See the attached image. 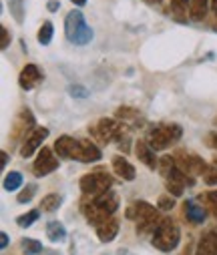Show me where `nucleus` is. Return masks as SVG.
<instances>
[{
    "label": "nucleus",
    "instance_id": "21",
    "mask_svg": "<svg viewBox=\"0 0 217 255\" xmlns=\"http://www.w3.org/2000/svg\"><path fill=\"white\" fill-rule=\"evenodd\" d=\"M46 237H48L52 243H60V241H64V237H66V229H64V225L58 223V221H48V223H46Z\"/></svg>",
    "mask_w": 217,
    "mask_h": 255
},
{
    "label": "nucleus",
    "instance_id": "3",
    "mask_svg": "<svg viewBox=\"0 0 217 255\" xmlns=\"http://www.w3.org/2000/svg\"><path fill=\"white\" fill-rule=\"evenodd\" d=\"M181 239V231L179 225L173 219H161L159 227L153 231V247H157L159 251H173L179 245Z\"/></svg>",
    "mask_w": 217,
    "mask_h": 255
},
{
    "label": "nucleus",
    "instance_id": "19",
    "mask_svg": "<svg viewBox=\"0 0 217 255\" xmlns=\"http://www.w3.org/2000/svg\"><path fill=\"white\" fill-rule=\"evenodd\" d=\"M195 255H217V231H209L197 245Z\"/></svg>",
    "mask_w": 217,
    "mask_h": 255
},
{
    "label": "nucleus",
    "instance_id": "11",
    "mask_svg": "<svg viewBox=\"0 0 217 255\" xmlns=\"http://www.w3.org/2000/svg\"><path fill=\"white\" fill-rule=\"evenodd\" d=\"M153 213H157V209L151 205V203H147V201H133L127 209H125V217L127 219H133V221H143V219H147V217H151Z\"/></svg>",
    "mask_w": 217,
    "mask_h": 255
},
{
    "label": "nucleus",
    "instance_id": "15",
    "mask_svg": "<svg viewBox=\"0 0 217 255\" xmlns=\"http://www.w3.org/2000/svg\"><path fill=\"white\" fill-rule=\"evenodd\" d=\"M77 145L79 141H75L68 135H62L56 139L54 143V153L60 157V159H75V151H77Z\"/></svg>",
    "mask_w": 217,
    "mask_h": 255
},
{
    "label": "nucleus",
    "instance_id": "4",
    "mask_svg": "<svg viewBox=\"0 0 217 255\" xmlns=\"http://www.w3.org/2000/svg\"><path fill=\"white\" fill-rule=\"evenodd\" d=\"M181 127L179 125H157V127H151L147 131V141L155 151H163L167 149L173 141H177L181 137Z\"/></svg>",
    "mask_w": 217,
    "mask_h": 255
},
{
    "label": "nucleus",
    "instance_id": "36",
    "mask_svg": "<svg viewBox=\"0 0 217 255\" xmlns=\"http://www.w3.org/2000/svg\"><path fill=\"white\" fill-rule=\"evenodd\" d=\"M207 145L217 151V133H209V135H207Z\"/></svg>",
    "mask_w": 217,
    "mask_h": 255
},
{
    "label": "nucleus",
    "instance_id": "43",
    "mask_svg": "<svg viewBox=\"0 0 217 255\" xmlns=\"http://www.w3.org/2000/svg\"><path fill=\"white\" fill-rule=\"evenodd\" d=\"M145 2H147V4H159L161 0H145Z\"/></svg>",
    "mask_w": 217,
    "mask_h": 255
},
{
    "label": "nucleus",
    "instance_id": "20",
    "mask_svg": "<svg viewBox=\"0 0 217 255\" xmlns=\"http://www.w3.org/2000/svg\"><path fill=\"white\" fill-rule=\"evenodd\" d=\"M209 6H211V0H191V8H189V16L193 18V20H203L205 18V14H207V10H209Z\"/></svg>",
    "mask_w": 217,
    "mask_h": 255
},
{
    "label": "nucleus",
    "instance_id": "45",
    "mask_svg": "<svg viewBox=\"0 0 217 255\" xmlns=\"http://www.w3.org/2000/svg\"><path fill=\"white\" fill-rule=\"evenodd\" d=\"M215 125H217V119H215Z\"/></svg>",
    "mask_w": 217,
    "mask_h": 255
},
{
    "label": "nucleus",
    "instance_id": "39",
    "mask_svg": "<svg viewBox=\"0 0 217 255\" xmlns=\"http://www.w3.org/2000/svg\"><path fill=\"white\" fill-rule=\"evenodd\" d=\"M72 2H75L77 6H85V4H87V0H72Z\"/></svg>",
    "mask_w": 217,
    "mask_h": 255
},
{
    "label": "nucleus",
    "instance_id": "44",
    "mask_svg": "<svg viewBox=\"0 0 217 255\" xmlns=\"http://www.w3.org/2000/svg\"><path fill=\"white\" fill-rule=\"evenodd\" d=\"M46 255H52V253H46Z\"/></svg>",
    "mask_w": 217,
    "mask_h": 255
},
{
    "label": "nucleus",
    "instance_id": "1",
    "mask_svg": "<svg viewBox=\"0 0 217 255\" xmlns=\"http://www.w3.org/2000/svg\"><path fill=\"white\" fill-rule=\"evenodd\" d=\"M117 207H119V195L115 193V191L109 189V191H105V193L97 195L91 203H87L83 207V211H85L87 221L91 225L99 227L101 223H105L107 219L113 217V213L117 211Z\"/></svg>",
    "mask_w": 217,
    "mask_h": 255
},
{
    "label": "nucleus",
    "instance_id": "30",
    "mask_svg": "<svg viewBox=\"0 0 217 255\" xmlns=\"http://www.w3.org/2000/svg\"><path fill=\"white\" fill-rule=\"evenodd\" d=\"M22 247L26 251V255H38L42 251V245L36 241V239H24L22 241Z\"/></svg>",
    "mask_w": 217,
    "mask_h": 255
},
{
    "label": "nucleus",
    "instance_id": "16",
    "mask_svg": "<svg viewBox=\"0 0 217 255\" xmlns=\"http://www.w3.org/2000/svg\"><path fill=\"white\" fill-rule=\"evenodd\" d=\"M117 233H119V219H115V217L107 219L105 223H101L97 227V235L103 243H111L117 237Z\"/></svg>",
    "mask_w": 217,
    "mask_h": 255
},
{
    "label": "nucleus",
    "instance_id": "26",
    "mask_svg": "<svg viewBox=\"0 0 217 255\" xmlns=\"http://www.w3.org/2000/svg\"><path fill=\"white\" fill-rule=\"evenodd\" d=\"M8 4H10V14L14 16V20L18 24H22V20H24V0H8Z\"/></svg>",
    "mask_w": 217,
    "mask_h": 255
},
{
    "label": "nucleus",
    "instance_id": "8",
    "mask_svg": "<svg viewBox=\"0 0 217 255\" xmlns=\"http://www.w3.org/2000/svg\"><path fill=\"white\" fill-rule=\"evenodd\" d=\"M34 131V117L28 109H22L20 115L14 119V125L10 127V141L14 143H24L26 141V135Z\"/></svg>",
    "mask_w": 217,
    "mask_h": 255
},
{
    "label": "nucleus",
    "instance_id": "5",
    "mask_svg": "<svg viewBox=\"0 0 217 255\" xmlns=\"http://www.w3.org/2000/svg\"><path fill=\"white\" fill-rule=\"evenodd\" d=\"M91 133L101 143H121L127 137L125 135V125L115 121V119H101L91 129Z\"/></svg>",
    "mask_w": 217,
    "mask_h": 255
},
{
    "label": "nucleus",
    "instance_id": "12",
    "mask_svg": "<svg viewBox=\"0 0 217 255\" xmlns=\"http://www.w3.org/2000/svg\"><path fill=\"white\" fill-rule=\"evenodd\" d=\"M135 153H137L139 161H141L145 167H147V169H159V159L155 157V149H153L147 141H137Z\"/></svg>",
    "mask_w": 217,
    "mask_h": 255
},
{
    "label": "nucleus",
    "instance_id": "2",
    "mask_svg": "<svg viewBox=\"0 0 217 255\" xmlns=\"http://www.w3.org/2000/svg\"><path fill=\"white\" fill-rule=\"evenodd\" d=\"M64 34H66V38L70 42H75L79 46L89 44L93 40V30L85 22L83 12H79V10H70L66 14V18H64Z\"/></svg>",
    "mask_w": 217,
    "mask_h": 255
},
{
    "label": "nucleus",
    "instance_id": "7",
    "mask_svg": "<svg viewBox=\"0 0 217 255\" xmlns=\"http://www.w3.org/2000/svg\"><path fill=\"white\" fill-rule=\"evenodd\" d=\"M173 157H175L177 169L183 171L185 175H205V171H207V167H209V165H205V161H203L199 155L189 153V151H183V149L177 151Z\"/></svg>",
    "mask_w": 217,
    "mask_h": 255
},
{
    "label": "nucleus",
    "instance_id": "18",
    "mask_svg": "<svg viewBox=\"0 0 217 255\" xmlns=\"http://www.w3.org/2000/svg\"><path fill=\"white\" fill-rule=\"evenodd\" d=\"M183 207H185V217H187L191 223L199 225V223L205 221V217H207V207H205V205H197L195 201H185Z\"/></svg>",
    "mask_w": 217,
    "mask_h": 255
},
{
    "label": "nucleus",
    "instance_id": "31",
    "mask_svg": "<svg viewBox=\"0 0 217 255\" xmlns=\"http://www.w3.org/2000/svg\"><path fill=\"white\" fill-rule=\"evenodd\" d=\"M203 181H205L207 185H217V159L213 161V165L207 167V171H205V175H203Z\"/></svg>",
    "mask_w": 217,
    "mask_h": 255
},
{
    "label": "nucleus",
    "instance_id": "32",
    "mask_svg": "<svg viewBox=\"0 0 217 255\" xmlns=\"http://www.w3.org/2000/svg\"><path fill=\"white\" fill-rule=\"evenodd\" d=\"M34 191H36V185L34 183H30V185H26L24 187V191H20V193H18V203H28L32 197H34Z\"/></svg>",
    "mask_w": 217,
    "mask_h": 255
},
{
    "label": "nucleus",
    "instance_id": "13",
    "mask_svg": "<svg viewBox=\"0 0 217 255\" xmlns=\"http://www.w3.org/2000/svg\"><path fill=\"white\" fill-rule=\"evenodd\" d=\"M75 159L81 163H95L101 159V149L91 141H79L77 151H75Z\"/></svg>",
    "mask_w": 217,
    "mask_h": 255
},
{
    "label": "nucleus",
    "instance_id": "29",
    "mask_svg": "<svg viewBox=\"0 0 217 255\" xmlns=\"http://www.w3.org/2000/svg\"><path fill=\"white\" fill-rule=\"evenodd\" d=\"M38 215H40V211L32 209V211H28V213H24V215L16 217V223H18L20 227H30V225H32V223L38 219Z\"/></svg>",
    "mask_w": 217,
    "mask_h": 255
},
{
    "label": "nucleus",
    "instance_id": "25",
    "mask_svg": "<svg viewBox=\"0 0 217 255\" xmlns=\"http://www.w3.org/2000/svg\"><path fill=\"white\" fill-rule=\"evenodd\" d=\"M2 185H4V191H16L22 185V175L18 171H10V173H6Z\"/></svg>",
    "mask_w": 217,
    "mask_h": 255
},
{
    "label": "nucleus",
    "instance_id": "42",
    "mask_svg": "<svg viewBox=\"0 0 217 255\" xmlns=\"http://www.w3.org/2000/svg\"><path fill=\"white\" fill-rule=\"evenodd\" d=\"M181 255H191V247H189V245H187V247H185V249H183V251H181Z\"/></svg>",
    "mask_w": 217,
    "mask_h": 255
},
{
    "label": "nucleus",
    "instance_id": "6",
    "mask_svg": "<svg viewBox=\"0 0 217 255\" xmlns=\"http://www.w3.org/2000/svg\"><path fill=\"white\" fill-rule=\"evenodd\" d=\"M81 191L85 195H101L105 191H109L113 187V177L107 173V171H93V173H87L83 179H81Z\"/></svg>",
    "mask_w": 217,
    "mask_h": 255
},
{
    "label": "nucleus",
    "instance_id": "17",
    "mask_svg": "<svg viewBox=\"0 0 217 255\" xmlns=\"http://www.w3.org/2000/svg\"><path fill=\"white\" fill-rule=\"evenodd\" d=\"M113 171L121 177V179H125V181H133L135 179V175H137V171H135V167L127 161V159H123V157H113Z\"/></svg>",
    "mask_w": 217,
    "mask_h": 255
},
{
    "label": "nucleus",
    "instance_id": "41",
    "mask_svg": "<svg viewBox=\"0 0 217 255\" xmlns=\"http://www.w3.org/2000/svg\"><path fill=\"white\" fill-rule=\"evenodd\" d=\"M211 10L217 14V0H211Z\"/></svg>",
    "mask_w": 217,
    "mask_h": 255
},
{
    "label": "nucleus",
    "instance_id": "37",
    "mask_svg": "<svg viewBox=\"0 0 217 255\" xmlns=\"http://www.w3.org/2000/svg\"><path fill=\"white\" fill-rule=\"evenodd\" d=\"M58 8V2H56V0H50V2H48V10H56Z\"/></svg>",
    "mask_w": 217,
    "mask_h": 255
},
{
    "label": "nucleus",
    "instance_id": "14",
    "mask_svg": "<svg viewBox=\"0 0 217 255\" xmlns=\"http://www.w3.org/2000/svg\"><path fill=\"white\" fill-rule=\"evenodd\" d=\"M42 71L36 67V65H26L22 71H20V77H18V83H20V87L24 89V91H30V89H34L40 81H42Z\"/></svg>",
    "mask_w": 217,
    "mask_h": 255
},
{
    "label": "nucleus",
    "instance_id": "28",
    "mask_svg": "<svg viewBox=\"0 0 217 255\" xmlns=\"http://www.w3.org/2000/svg\"><path fill=\"white\" fill-rule=\"evenodd\" d=\"M175 167H177V165H175V157L165 155V157H161V159H159V171H161V175H163L165 179L171 175V171H173Z\"/></svg>",
    "mask_w": 217,
    "mask_h": 255
},
{
    "label": "nucleus",
    "instance_id": "38",
    "mask_svg": "<svg viewBox=\"0 0 217 255\" xmlns=\"http://www.w3.org/2000/svg\"><path fill=\"white\" fill-rule=\"evenodd\" d=\"M0 237H2V243H0V245H2V249H4V247L8 245V235H6V233H2Z\"/></svg>",
    "mask_w": 217,
    "mask_h": 255
},
{
    "label": "nucleus",
    "instance_id": "33",
    "mask_svg": "<svg viewBox=\"0 0 217 255\" xmlns=\"http://www.w3.org/2000/svg\"><path fill=\"white\" fill-rule=\"evenodd\" d=\"M117 117L123 119V121H133V119L139 117V113H137L135 109H131V107H121V109L117 111Z\"/></svg>",
    "mask_w": 217,
    "mask_h": 255
},
{
    "label": "nucleus",
    "instance_id": "27",
    "mask_svg": "<svg viewBox=\"0 0 217 255\" xmlns=\"http://www.w3.org/2000/svg\"><path fill=\"white\" fill-rule=\"evenodd\" d=\"M52 28H54V26H52V22H50V20L42 22V26H40V30H38V36H36L40 44H48V42L52 40V32H54Z\"/></svg>",
    "mask_w": 217,
    "mask_h": 255
},
{
    "label": "nucleus",
    "instance_id": "24",
    "mask_svg": "<svg viewBox=\"0 0 217 255\" xmlns=\"http://www.w3.org/2000/svg\"><path fill=\"white\" fill-rule=\"evenodd\" d=\"M60 195H56V193H48V195H44L42 197V201H40V209L42 211H46V213H52V211H56L58 209V205H60Z\"/></svg>",
    "mask_w": 217,
    "mask_h": 255
},
{
    "label": "nucleus",
    "instance_id": "34",
    "mask_svg": "<svg viewBox=\"0 0 217 255\" xmlns=\"http://www.w3.org/2000/svg\"><path fill=\"white\" fill-rule=\"evenodd\" d=\"M157 205H159L163 211H169V209H173V207H175V197H173V195H161Z\"/></svg>",
    "mask_w": 217,
    "mask_h": 255
},
{
    "label": "nucleus",
    "instance_id": "9",
    "mask_svg": "<svg viewBox=\"0 0 217 255\" xmlns=\"http://www.w3.org/2000/svg\"><path fill=\"white\" fill-rule=\"evenodd\" d=\"M56 167H58V159L52 155L50 149L42 147L40 153H38V157H36V161H34V165H32L34 175H36V177H46L48 173L56 171Z\"/></svg>",
    "mask_w": 217,
    "mask_h": 255
},
{
    "label": "nucleus",
    "instance_id": "10",
    "mask_svg": "<svg viewBox=\"0 0 217 255\" xmlns=\"http://www.w3.org/2000/svg\"><path fill=\"white\" fill-rule=\"evenodd\" d=\"M48 137V129L46 127H36V129L26 137V141L22 143V147H20V155L26 159V157H30L40 145H42V141Z\"/></svg>",
    "mask_w": 217,
    "mask_h": 255
},
{
    "label": "nucleus",
    "instance_id": "22",
    "mask_svg": "<svg viewBox=\"0 0 217 255\" xmlns=\"http://www.w3.org/2000/svg\"><path fill=\"white\" fill-rule=\"evenodd\" d=\"M159 223H161L159 213H153L151 217H147V219H143V221H139V223H137V233H141V235H147V233L155 231V229L159 227Z\"/></svg>",
    "mask_w": 217,
    "mask_h": 255
},
{
    "label": "nucleus",
    "instance_id": "40",
    "mask_svg": "<svg viewBox=\"0 0 217 255\" xmlns=\"http://www.w3.org/2000/svg\"><path fill=\"white\" fill-rule=\"evenodd\" d=\"M6 161H8V153H6V151H2V167L6 165Z\"/></svg>",
    "mask_w": 217,
    "mask_h": 255
},
{
    "label": "nucleus",
    "instance_id": "35",
    "mask_svg": "<svg viewBox=\"0 0 217 255\" xmlns=\"http://www.w3.org/2000/svg\"><path fill=\"white\" fill-rule=\"evenodd\" d=\"M0 34H2V42H0V48L6 50V48H8V44H10V32L2 26V28H0Z\"/></svg>",
    "mask_w": 217,
    "mask_h": 255
},
{
    "label": "nucleus",
    "instance_id": "23",
    "mask_svg": "<svg viewBox=\"0 0 217 255\" xmlns=\"http://www.w3.org/2000/svg\"><path fill=\"white\" fill-rule=\"evenodd\" d=\"M171 12L175 14L177 20H185L187 18V10L191 8V0H171Z\"/></svg>",
    "mask_w": 217,
    "mask_h": 255
}]
</instances>
